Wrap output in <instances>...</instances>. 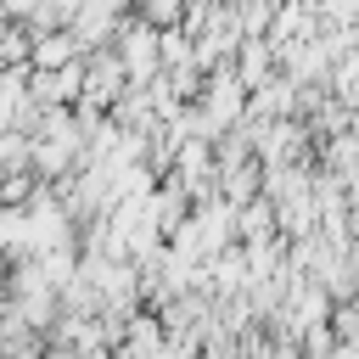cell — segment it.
Returning <instances> with one entry per match:
<instances>
[{"mask_svg":"<svg viewBox=\"0 0 359 359\" xmlns=\"http://www.w3.org/2000/svg\"><path fill=\"white\" fill-rule=\"evenodd\" d=\"M67 45H73V39H62V34H56V39H45V45H39V62H62V56H67Z\"/></svg>","mask_w":359,"mask_h":359,"instance_id":"1","label":"cell"},{"mask_svg":"<svg viewBox=\"0 0 359 359\" xmlns=\"http://www.w3.org/2000/svg\"><path fill=\"white\" fill-rule=\"evenodd\" d=\"M146 11H151V17H174V11H180V0H146Z\"/></svg>","mask_w":359,"mask_h":359,"instance_id":"2","label":"cell"}]
</instances>
